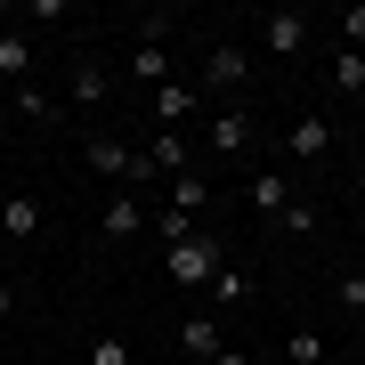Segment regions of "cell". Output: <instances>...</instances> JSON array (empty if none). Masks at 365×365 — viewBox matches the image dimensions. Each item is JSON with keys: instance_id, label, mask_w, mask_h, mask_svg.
Listing matches in <instances>:
<instances>
[{"instance_id": "1", "label": "cell", "mask_w": 365, "mask_h": 365, "mask_svg": "<svg viewBox=\"0 0 365 365\" xmlns=\"http://www.w3.org/2000/svg\"><path fill=\"white\" fill-rule=\"evenodd\" d=\"M163 268H170V284L211 292V276L227 268V252H220V235H179V244H163Z\"/></svg>"}, {"instance_id": "2", "label": "cell", "mask_w": 365, "mask_h": 365, "mask_svg": "<svg viewBox=\"0 0 365 365\" xmlns=\"http://www.w3.org/2000/svg\"><path fill=\"white\" fill-rule=\"evenodd\" d=\"M81 163H90L98 179H122V187H130V179H146V155H138L130 138H114V130H98L90 146H81Z\"/></svg>"}, {"instance_id": "3", "label": "cell", "mask_w": 365, "mask_h": 365, "mask_svg": "<svg viewBox=\"0 0 365 365\" xmlns=\"http://www.w3.org/2000/svg\"><path fill=\"white\" fill-rule=\"evenodd\" d=\"M244 81H252V57L235 49V41H211V49H203V90L211 98H235Z\"/></svg>"}, {"instance_id": "4", "label": "cell", "mask_w": 365, "mask_h": 365, "mask_svg": "<svg viewBox=\"0 0 365 365\" xmlns=\"http://www.w3.org/2000/svg\"><path fill=\"white\" fill-rule=\"evenodd\" d=\"M203 146H211V155H252V146H260V130H252L244 106H220V114H211V130H203Z\"/></svg>"}, {"instance_id": "5", "label": "cell", "mask_w": 365, "mask_h": 365, "mask_svg": "<svg viewBox=\"0 0 365 365\" xmlns=\"http://www.w3.org/2000/svg\"><path fill=\"white\" fill-rule=\"evenodd\" d=\"M146 155V179H179V170H195V146H187V130H155V146H138Z\"/></svg>"}, {"instance_id": "6", "label": "cell", "mask_w": 365, "mask_h": 365, "mask_svg": "<svg viewBox=\"0 0 365 365\" xmlns=\"http://www.w3.org/2000/svg\"><path fill=\"white\" fill-rule=\"evenodd\" d=\"M260 49L268 57H300V49H309V16H300V9H268L260 16Z\"/></svg>"}, {"instance_id": "7", "label": "cell", "mask_w": 365, "mask_h": 365, "mask_svg": "<svg viewBox=\"0 0 365 365\" xmlns=\"http://www.w3.org/2000/svg\"><path fill=\"white\" fill-rule=\"evenodd\" d=\"M170 341H179L195 365H211V357L227 349V333H220V317H211V309H203V317H179V333H170Z\"/></svg>"}, {"instance_id": "8", "label": "cell", "mask_w": 365, "mask_h": 365, "mask_svg": "<svg viewBox=\"0 0 365 365\" xmlns=\"http://www.w3.org/2000/svg\"><path fill=\"white\" fill-rule=\"evenodd\" d=\"M244 195H252V211H268V220H276V227H284V211L300 203V195H292V187H284V170H252V187H244Z\"/></svg>"}, {"instance_id": "9", "label": "cell", "mask_w": 365, "mask_h": 365, "mask_svg": "<svg viewBox=\"0 0 365 365\" xmlns=\"http://www.w3.org/2000/svg\"><path fill=\"white\" fill-rule=\"evenodd\" d=\"M146 106H155V122H163V130H179V122L203 106V90H187V81H163V90L146 98Z\"/></svg>"}, {"instance_id": "10", "label": "cell", "mask_w": 365, "mask_h": 365, "mask_svg": "<svg viewBox=\"0 0 365 365\" xmlns=\"http://www.w3.org/2000/svg\"><path fill=\"white\" fill-rule=\"evenodd\" d=\"M163 195H170L163 211H179V220H195V211L211 203V179H203V170H179V179H170V187H163Z\"/></svg>"}, {"instance_id": "11", "label": "cell", "mask_w": 365, "mask_h": 365, "mask_svg": "<svg viewBox=\"0 0 365 365\" xmlns=\"http://www.w3.org/2000/svg\"><path fill=\"white\" fill-rule=\"evenodd\" d=\"M130 73L146 81V98H155L163 81H170V49H163V41H130Z\"/></svg>"}, {"instance_id": "12", "label": "cell", "mask_w": 365, "mask_h": 365, "mask_svg": "<svg viewBox=\"0 0 365 365\" xmlns=\"http://www.w3.org/2000/svg\"><path fill=\"white\" fill-rule=\"evenodd\" d=\"M0 235H9V244H33V235H41V203L33 195H9V203H0Z\"/></svg>"}, {"instance_id": "13", "label": "cell", "mask_w": 365, "mask_h": 365, "mask_svg": "<svg viewBox=\"0 0 365 365\" xmlns=\"http://www.w3.org/2000/svg\"><path fill=\"white\" fill-rule=\"evenodd\" d=\"M25 73H33V41L9 25V33H0V81H9V90H25Z\"/></svg>"}, {"instance_id": "14", "label": "cell", "mask_w": 365, "mask_h": 365, "mask_svg": "<svg viewBox=\"0 0 365 365\" xmlns=\"http://www.w3.org/2000/svg\"><path fill=\"white\" fill-rule=\"evenodd\" d=\"M138 227H155V220H146V203L130 195V187H122V195L106 203V235H114V244H122V235H138Z\"/></svg>"}, {"instance_id": "15", "label": "cell", "mask_w": 365, "mask_h": 365, "mask_svg": "<svg viewBox=\"0 0 365 365\" xmlns=\"http://www.w3.org/2000/svg\"><path fill=\"white\" fill-rule=\"evenodd\" d=\"M284 146H292V155H325V146H333V122H325V114H300Z\"/></svg>"}, {"instance_id": "16", "label": "cell", "mask_w": 365, "mask_h": 365, "mask_svg": "<svg viewBox=\"0 0 365 365\" xmlns=\"http://www.w3.org/2000/svg\"><path fill=\"white\" fill-rule=\"evenodd\" d=\"M235 300H252V276H244V268H220V276H211V317L235 309Z\"/></svg>"}, {"instance_id": "17", "label": "cell", "mask_w": 365, "mask_h": 365, "mask_svg": "<svg viewBox=\"0 0 365 365\" xmlns=\"http://www.w3.org/2000/svg\"><path fill=\"white\" fill-rule=\"evenodd\" d=\"M333 90L341 98H365V57L357 49H333Z\"/></svg>"}, {"instance_id": "18", "label": "cell", "mask_w": 365, "mask_h": 365, "mask_svg": "<svg viewBox=\"0 0 365 365\" xmlns=\"http://www.w3.org/2000/svg\"><path fill=\"white\" fill-rule=\"evenodd\" d=\"M9 114H25V122H41V130H49V122H57V106H49V98H41L33 81H25V90H9Z\"/></svg>"}, {"instance_id": "19", "label": "cell", "mask_w": 365, "mask_h": 365, "mask_svg": "<svg viewBox=\"0 0 365 365\" xmlns=\"http://www.w3.org/2000/svg\"><path fill=\"white\" fill-rule=\"evenodd\" d=\"M98 98H106V73L81 57V66H73V106H98Z\"/></svg>"}, {"instance_id": "20", "label": "cell", "mask_w": 365, "mask_h": 365, "mask_svg": "<svg viewBox=\"0 0 365 365\" xmlns=\"http://www.w3.org/2000/svg\"><path fill=\"white\" fill-rule=\"evenodd\" d=\"M333 309H349V317H365V276H333Z\"/></svg>"}, {"instance_id": "21", "label": "cell", "mask_w": 365, "mask_h": 365, "mask_svg": "<svg viewBox=\"0 0 365 365\" xmlns=\"http://www.w3.org/2000/svg\"><path fill=\"white\" fill-rule=\"evenodd\" d=\"M130 41H163V49H170V9H146L138 25H130Z\"/></svg>"}, {"instance_id": "22", "label": "cell", "mask_w": 365, "mask_h": 365, "mask_svg": "<svg viewBox=\"0 0 365 365\" xmlns=\"http://www.w3.org/2000/svg\"><path fill=\"white\" fill-rule=\"evenodd\" d=\"M284 357H292V365H325V341H317V333H292Z\"/></svg>"}, {"instance_id": "23", "label": "cell", "mask_w": 365, "mask_h": 365, "mask_svg": "<svg viewBox=\"0 0 365 365\" xmlns=\"http://www.w3.org/2000/svg\"><path fill=\"white\" fill-rule=\"evenodd\" d=\"M341 49L365 57V0H357V9H341Z\"/></svg>"}, {"instance_id": "24", "label": "cell", "mask_w": 365, "mask_h": 365, "mask_svg": "<svg viewBox=\"0 0 365 365\" xmlns=\"http://www.w3.org/2000/svg\"><path fill=\"white\" fill-rule=\"evenodd\" d=\"M90 365H130V349H122V341L106 333V341H90Z\"/></svg>"}, {"instance_id": "25", "label": "cell", "mask_w": 365, "mask_h": 365, "mask_svg": "<svg viewBox=\"0 0 365 365\" xmlns=\"http://www.w3.org/2000/svg\"><path fill=\"white\" fill-rule=\"evenodd\" d=\"M211 365H252V357H244V349H220V357H211Z\"/></svg>"}, {"instance_id": "26", "label": "cell", "mask_w": 365, "mask_h": 365, "mask_svg": "<svg viewBox=\"0 0 365 365\" xmlns=\"http://www.w3.org/2000/svg\"><path fill=\"white\" fill-rule=\"evenodd\" d=\"M9 309H16V292H9V284H0V317H9Z\"/></svg>"}, {"instance_id": "27", "label": "cell", "mask_w": 365, "mask_h": 365, "mask_svg": "<svg viewBox=\"0 0 365 365\" xmlns=\"http://www.w3.org/2000/svg\"><path fill=\"white\" fill-rule=\"evenodd\" d=\"M0 114H9V98H0Z\"/></svg>"}, {"instance_id": "28", "label": "cell", "mask_w": 365, "mask_h": 365, "mask_svg": "<svg viewBox=\"0 0 365 365\" xmlns=\"http://www.w3.org/2000/svg\"><path fill=\"white\" fill-rule=\"evenodd\" d=\"M357 106H365V98H357Z\"/></svg>"}]
</instances>
